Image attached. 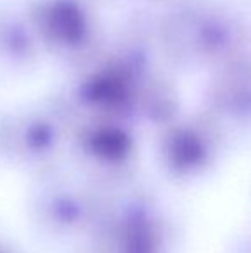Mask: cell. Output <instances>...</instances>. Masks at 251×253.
Segmentation results:
<instances>
[{
  "mask_svg": "<svg viewBox=\"0 0 251 253\" xmlns=\"http://www.w3.org/2000/svg\"><path fill=\"white\" fill-rule=\"evenodd\" d=\"M201 157V150H200V145L196 143L194 140H186L178 141L176 145V150H174V160L178 166H193L194 162H198V159Z\"/></svg>",
  "mask_w": 251,
  "mask_h": 253,
  "instance_id": "cell-2",
  "label": "cell"
},
{
  "mask_svg": "<svg viewBox=\"0 0 251 253\" xmlns=\"http://www.w3.org/2000/svg\"><path fill=\"white\" fill-rule=\"evenodd\" d=\"M91 150L97 157L107 160V162H115L126 157L129 152V141L121 131H102L91 141Z\"/></svg>",
  "mask_w": 251,
  "mask_h": 253,
  "instance_id": "cell-1",
  "label": "cell"
}]
</instances>
